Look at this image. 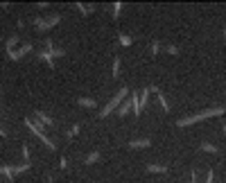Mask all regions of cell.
Segmentation results:
<instances>
[{
	"instance_id": "obj_1",
	"label": "cell",
	"mask_w": 226,
	"mask_h": 183,
	"mask_svg": "<svg viewBox=\"0 0 226 183\" xmlns=\"http://www.w3.org/2000/svg\"><path fill=\"white\" fill-rule=\"evenodd\" d=\"M222 113H226V108L224 106H217V108H210V111H204V113H199V115H192V118H183V120H179V127H185V124H192L197 122V120H204V118H213V115H222Z\"/></svg>"
},
{
	"instance_id": "obj_2",
	"label": "cell",
	"mask_w": 226,
	"mask_h": 183,
	"mask_svg": "<svg viewBox=\"0 0 226 183\" xmlns=\"http://www.w3.org/2000/svg\"><path fill=\"white\" fill-rule=\"evenodd\" d=\"M124 95H127V88H122V90H120V93H118V95H115V97H113V100H111V102H109V104H106V106H104V111L100 113V115H102V118H104V115H109V113H111V111H113V108H115V106H118V104H120V100H122V97H124Z\"/></svg>"
},
{
	"instance_id": "obj_3",
	"label": "cell",
	"mask_w": 226,
	"mask_h": 183,
	"mask_svg": "<svg viewBox=\"0 0 226 183\" xmlns=\"http://www.w3.org/2000/svg\"><path fill=\"white\" fill-rule=\"evenodd\" d=\"M61 18L59 16H52L50 20H41V18H36L34 23H36V30H48V27H52V25H57V23H59Z\"/></svg>"
},
{
	"instance_id": "obj_4",
	"label": "cell",
	"mask_w": 226,
	"mask_h": 183,
	"mask_svg": "<svg viewBox=\"0 0 226 183\" xmlns=\"http://www.w3.org/2000/svg\"><path fill=\"white\" fill-rule=\"evenodd\" d=\"M149 145V138H143V140H131L129 142V147L131 149H138V147H147Z\"/></svg>"
},
{
	"instance_id": "obj_5",
	"label": "cell",
	"mask_w": 226,
	"mask_h": 183,
	"mask_svg": "<svg viewBox=\"0 0 226 183\" xmlns=\"http://www.w3.org/2000/svg\"><path fill=\"white\" fill-rule=\"evenodd\" d=\"M39 59H43L48 66H54V64H52V54L50 52H39Z\"/></svg>"
},
{
	"instance_id": "obj_6",
	"label": "cell",
	"mask_w": 226,
	"mask_h": 183,
	"mask_svg": "<svg viewBox=\"0 0 226 183\" xmlns=\"http://www.w3.org/2000/svg\"><path fill=\"white\" fill-rule=\"evenodd\" d=\"M147 170L149 172H167L165 165H147Z\"/></svg>"
},
{
	"instance_id": "obj_7",
	"label": "cell",
	"mask_w": 226,
	"mask_h": 183,
	"mask_svg": "<svg viewBox=\"0 0 226 183\" xmlns=\"http://www.w3.org/2000/svg\"><path fill=\"white\" fill-rule=\"evenodd\" d=\"M36 118H39V122H43V124H52V120H50L48 115H45V113H41V111L36 113Z\"/></svg>"
},
{
	"instance_id": "obj_8",
	"label": "cell",
	"mask_w": 226,
	"mask_h": 183,
	"mask_svg": "<svg viewBox=\"0 0 226 183\" xmlns=\"http://www.w3.org/2000/svg\"><path fill=\"white\" fill-rule=\"evenodd\" d=\"M201 149H204V152H210V154H215V152H217V147H215V145H208V142H204V145H201Z\"/></svg>"
},
{
	"instance_id": "obj_9",
	"label": "cell",
	"mask_w": 226,
	"mask_h": 183,
	"mask_svg": "<svg viewBox=\"0 0 226 183\" xmlns=\"http://www.w3.org/2000/svg\"><path fill=\"white\" fill-rule=\"evenodd\" d=\"M97 158H100V154H97V152H93V154H88V156H86V163H95Z\"/></svg>"
},
{
	"instance_id": "obj_10",
	"label": "cell",
	"mask_w": 226,
	"mask_h": 183,
	"mask_svg": "<svg viewBox=\"0 0 226 183\" xmlns=\"http://www.w3.org/2000/svg\"><path fill=\"white\" fill-rule=\"evenodd\" d=\"M79 104H82V106H95V100H86V97H82Z\"/></svg>"
},
{
	"instance_id": "obj_11",
	"label": "cell",
	"mask_w": 226,
	"mask_h": 183,
	"mask_svg": "<svg viewBox=\"0 0 226 183\" xmlns=\"http://www.w3.org/2000/svg\"><path fill=\"white\" fill-rule=\"evenodd\" d=\"M16 43H18V36H16V34H14V36H11L9 41H7V50H11V48H14Z\"/></svg>"
},
{
	"instance_id": "obj_12",
	"label": "cell",
	"mask_w": 226,
	"mask_h": 183,
	"mask_svg": "<svg viewBox=\"0 0 226 183\" xmlns=\"http://www.w3.org/2000/svg\"><path fill=\"white\" fill-rule=\"evenodd\" d=\"M120 43H122V45H131V36L122 34V36H120Z\"/></svg>"
},
{
	"instance_id": "obj_13",
	"label": "cell",
	"mask_w": 226,
	"mask_h": 183,
	"mask_svg": "<svg viewBox=\"0 0 226 183\" xmlns=\"http://www.w3.org/2000/svg\"><path fill=\"white\" fill-rule=\"evenodd\" d=\"M118 70H120V59L113 61V77H118Z\"/></svg>"
},
{
	"instance_id": "obj_14",
	"label": "cell",
	"mask_w": 226,
	"mask_h": 183,
	"mask_svg": "<svg viewBox=\"0 0 226 183\" xmlns=\"http://www.w3.org/2000/svg\"><path fill=\"white\" fill-rule=\"evenodd\" d=\"M127 111H129V102H127V104H122V108H120L118 115H127Z\"/></svg>"
},
{
	"instance_id": "obj_15",
	"label": "cell",
	"mask_w": 226,
	"mask_h": 183,
	"mask_svg": "<svg viewBox=\"0 0 226 183\" xmlns=\"http://www.w3.org/2000/svg\"><path fill=\"white\" fill-rule=\"evenodd\" d=\"M167 52H170V54H176L179 48H174V45H167Z\"/></svg>"
},
{
	"instance_id": "obj_16",
	"label": "cell",
	"mask_w": 226,
	"mask_h": 183,
	"mask_svg": "<svg viewBox=\"0 0 226 183\" xmlns=\"http://www.w3.org/2000/svg\"><path fill=\"white\" fill-rule=\"evenodd\" d=\"M120 9H122V2H115V9H113V14L118 16V14H120Z\"/></svg>"
},
{
	"instance_id": "obj_17",
	"label": "cell",
	"mask_w": 226,
	"mask_h": 183,
	"mask_svg": "<svg viewBox=\"0 0 226 183\" xmlns=\"http://www.w3.org/2000/svg\"><path fill=\"white\" fill-rule=\"evenodd\" d=\"M158 48H161V45H158V41H154V45H152V52L156 54V52H158Z\"/></svg>"
},
{
	"instance_id": "obj_18",
	"label": "cell",
	"mask_w": 226,
	"mask_h": 183,
	"mask_svg": "<svg viewBox=\"0 0 226 183\" xmlns=\"http://www.w3.org/2000/svg\"><path fill=\"white\" fill-rule=\"evenodd\" d=\"M206 183H213V172H208V176H206Z\"/></svg>"
},
{
	"instance_id": "obj_19",
	"label": "cell",
	"mask_w": 226,
	"mask_h": 183,
	"mask_svg": "<svg viewBox=\"0 0 226 183\" xmlns=\"http://www.w3.org/2000/svg\"><path fill=\"white\" fill-rule=\"evenodd\" d=\"M224 34H226V30H224Z\"/></svg>"
}]
</instances>
